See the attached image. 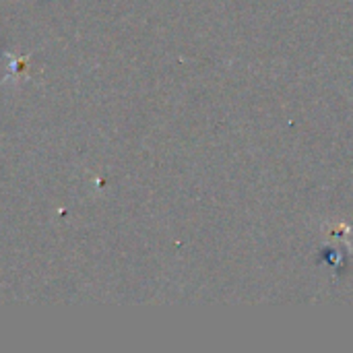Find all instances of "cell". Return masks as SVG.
<instances>
[{
    "label": "cell",
    "instance_id": "1",
    "mask_svg": "<svg viewBox=\"0 0 353 353\" xmlns=\"http://www.w3.org/2000/svg\"><path fill=\"white\" fill-rule=\"evenodd\" d=\"M6 68L8 74L2 81V85L12 83V85H21L23 81L29 79V58L27 56H14V54H6Z\"/></svg>",
    "mask_w": 353,
    "mask_h": 353
}]
</instances>
